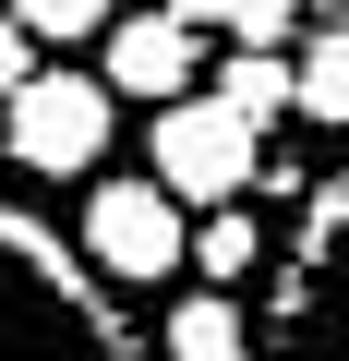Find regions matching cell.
Here are the masks:
<instances>
[{"label": "cell", "instance_id": "obj_5", "mask_svg": "<svg viewBox=\"0 0 349 361\" xmlns=\"http://www.w3.org/2000/svg\"><path fill=\"white\" fill-rule=\"evenodd\" d=\"M73 253L97 265V277H121V289H157V277H181L193 265V229H181V193L145 169V180H97L85 193V229H73Z\"/></svg>", "mask_w": 349, "mask_h": 361}, {"label": "cell", "instance_id": "obj_12", "mask_svg": "<svg viewBox=\"0 0 349 361\" xmlns=\"http://www.w3.org/2000/svg\"><path fill=\"white\" fill-rule=\"evenodd\" d=\"M37 49H73V37H109V0H0Z\"/></svg>", "mask_w": 349, "mask_h": 361}, {"label": "cell", "instance_id": "obj_1", "mask_svg": "<svg viewBox=\"0 0 349 361\" xmlns=\"http://www.w3.org/2000/svg\"><path fill=\"white\" fill-rule=\"evenodd\" d=\"M0 361H145V337L97 301V277L0 205Z\"/></svg>", "mask_w": 349, "mask_h": 361}, {"label": "cell", "instance_id": "obj_10", "mask_svg": "<svg viewBox=\"0 0 349 361\" xmlns=\"http://www.w3.org/2000/svg\"><path fill=\"white\" fill-rule=\"evenodd\" d=\"M181 25H217L229 49H289V25H301V0H169Z\"/></svg>", "mask_w": 349, "mask_h": 361}, {"label": "cell", "instance_id": "obj_4", "mask_svg": "<svg viewBox=\"0 0 349 361\" xmlns=\"http://www.w3.org/2000/svg\"><path fill=\"white\" fill-rule=\"evenodd\" d=\"M109 121H121L109 73H25L13 97H0V145H13V169H37V180H85L109 157Z\"/></svg>", "mask_w": 349, "mask_h": 361}, {"label": "cell", "instance_id": "obj_6", "mask_svg": "<svg viewBox=\"0 0 349 361\" xmlns=\"http://www.w3.org/2000/svg\"><path fill=\"white\" fill-rule=\"evenodd\" d=\"M97 61H109V97H145V109L193 97V73H217V61H205V25H181L169 0H157V13H121V25L97 37Z\"/></svg>", "mask_w": 349, "mask_h": 361}, {"label": "cell", "instance_id": "obj_11", "mask_svg": "<svg viewBox=\"0 0 349 361\" xmlns=\"http://www.w3.org/2000/svg\"><path fill=\"white\" fill-rule=\"evenodd\" d=\"M253 253H265V229H253L241 205H205V229H193V277L229 289V277H253Z\"/></svg>", "mask_w": 349, "mask_h": 361}, {"label": "cell", "instance_id": "obj_9", "mask_svg": "<svg viewBox=\"0 0 349 361\" xmlns=\"http://www.w3.org/2000/svg\"><path fill=\"white\" fill-rule=\"evenodd\" d=\"M289 73H301V121L349 133V25H313V37L289 49Z\"/></svg>", "mask_w": 349, "mask_h": 361}, {"label": "cell", "instance_id": "obj_13", "mask_svg": "<svg viewBox=\"0 0 349 361\" xmlns=\"http://www.w3.org/2000/svg\"><path fill=\"white\" fill-rule=\"evenodd\" d=\"M25 73H37V37H25V25H13V13H0V97H13V85H25Z\"/></svg>", "mask_w": 349, "mask_h": 361}, {"label": "cell", "instance_id": "obj_7", "mask_svg": "<svg viewBox=\"0 0 349 361\" xmlns=\"http://www.w3.org/2000/svg\"><path fill=\"white\" fill-rule=\"evenodd\" d=\"M169 361H253V325L229 289H193L181 313H169Z\"/></svg>", "mask_w": 349, "mask_h": 361}, {"label": "cell", "instance_id": "obj_3", "mask_svg": "<svg viewBox=\"0 0 349 361\" xmlns=\"http://www.w3.org/2000/svg\"><path fill=\"white\" fill-rule=\"evenodd\" d=\"M157 180H169L193 217H205V205H241L253 180H265V121H253V109H229L217 85L169 97V109H157Z\"/></svg>", "mask_w": 349, "mask_h": 361}, {"label": "cell", "instance_id": "obj_8", "mask_svg": "<svg viewBox=\"0 0 349 361\" xmlns=\"http://www.w3.org/2000/svg\"><path fill=\"white\" fill-rule=\"evenodd\" d=\"M217 97L253 109V121H301V73H289V49H229V61H217Z\"/></svg>", "mask_w": 349, "mask_h": 361}, {"label": "cell", "instance_id": "obj_2", "mask_svg": "<svg viewBox=\"0 0 349 361\" xmlns=\"http://www.w3.org/2000/svg\"><path fill=\"white\" fill-rule=\"evenodd\" d=\"M277 361H349V180H325L313 217H301V253L277 265Z\"/></svg>", "mask_w": 349, "mask_h": 361}]
</instances>
